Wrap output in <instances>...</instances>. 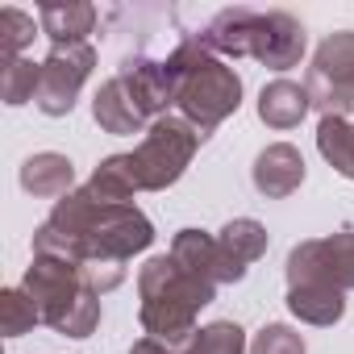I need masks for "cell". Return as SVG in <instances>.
<instances>
[{"instance_id": "1", "label": "cell", "mask_w": 354, "mask_h": 354, "mask_svg": "<svg viewBox=\"0 0 354 354\" xmlns=\"http://www.w3.org/2000/svg\"><path fill=\"white\" fill-rule=\"evenodd\" d=\"M154 242V225L133 205H100L88 188L55 201L50 217L34 230V254L67 259L75 267L92 259L129 263Z\"/></svg>"}, {"instance_id": "2", "label": "cell", "mask_w": 354, "mask_h": 354, "mask_svg": "<svg viewBox=\"0 0 354 354\" xmlns=\"http://www.w3.org/2000/svg\"><path fill=\"white\" fill-rule=\"evenodd\" d=\"M138 296H142V329L162 342V346H180L196 333V313L213 304L217 283H205L201 275L184 271L171 254L150 259L138 271Z\"/></svg>"}, {"instance_id": "3", "label": "cell", "mask_w": 354, "mask_h": 354, "mask_svg": "<svg viewBox=\"0 0 354 354\" xmlns=\"http://www.w3.org/2000/svg\"><path fill=\"white\" fill-rule=\"evenodd\" d=\"M21 288L38 304L42 325H50V329H59L67 337H92L96 333V325H100V296L84 288L75 263L50 259V254H34Z\"/></svg>"}, {"instance_id": "4", "label": "cell", "mask_w": 354, "mask_h": 354, "mask_svg": "<svg viewBox=\"0 0 354 354\" xmlns=\"http://www.w3.org/2000/svg\"><path fill=\"white\" fill-rule=\"evenodd\" d=\"M238 104H242V80H238V71L225 67L217 55H209L205 42L196 38L192 63H188V71H184L180 96H175L180 117H184L201 138H209L230 113H238Z\"/></svg>"}, {"instance_id": "5", "label": "cell", "mask_w": 354, "mask_h": 354, "mask_svg": "<svg viewBox=\"0 0 354 354\" xmlns=\"http://www.w3.org/2000/svg\"><path fill=\"white\" fill-rule=\"evenodd\" d=\"M201 142H205V138H201L180 113H167V117L150 121V129L142 133L138 150L129 154L142 192H162V188H171V184L188 171V162H192V154H196Z\"/></svg>"}, {"instance_id": "6", "label": "cell", "mask_w": 354, "mask_h": 354, "mask_svg": "<svg viewBox=\"0 0 354 354\" xmlns=\"http://www.w3.org/2000/svg\"><path fill=\"white\" fill-rule=\"evenodd\" d=\"M304 88L313 109H321V117L354 113V30H337L317 46Z\"/></svg>"}, {"instance_id": "7", "label": "cell", "mask_w": 354, "mask_h": 354, "mask_svg": "<svg viewBox=\"0 0 354 354\" xmlns=\"http://www.w3.org/2000/svg\"><path fill=\"white\" fill-rule=\"evenodd\" d=\"M288 288L300 283H329L337 292L354 288V230H337L329 238H308L300 246H292L288 254Z\"/></svg>"}, {"instance_id": "8", "label": "cell", "mask_w": 354, "mask_h": 354, "mask_svg": "<svg viewBox=\"0 0 354 354\" xmlns=\"http://www.w3.org/2000/svg\"><path fill=\"white\" fill-rule=\"evenodd\" d=\"M96 67V50L88 42L80 46H55L42 63V80H38V96L34 104L46 113V117H67L80 100V88L88 84Z\"/></svg>"}, {"instance_id": "9", "label": "cell", "mask_w": 354, "mask_h": 354, "mask_svg": "<svg viewBox=\"0 0 354 354\" xmlns=\"http://www.w3.org/2000/svg\"><path fill=\"white\" fill-rule=\"evenodd\" d=\"M250 59H259L271 71H288L304 59V26L292 13H259Z\"/></svg>"}, {"instance_id": "10", "label": "cell", "mask_w": 354, "mask_h": 354, "mask_svg": "<svg viewBox=\"0 0 354 354\" xmlns=\"http://www.w3.org/2000/svg\"><path fill=\"white\" fill-rule=\"evenodd\" d=\"M250 180L267 201H288L300 184H304V158L292 142H271L267 150H259Z\"/></svg>"}, {"instance_id": "11", "label": "cell", "mask_w": 354, "mask_h": 354, "mask_svg": "<svg viewBox=\"0 0 354 354\" xmlns=\"http://www.w3.org/2000/svg\"><path fill=\"white\" fill-rule=\"evenodd\" d=\"M217 250L225 263V283H238V279H246L250 263H259L267 254V230L254 217H234L217 234Z\"/></svg>"}, {"instance_id": "12", "label": "cell", "mask_w": 354, "mask_h": 354, "mask_svg": "<svg viewBox=\"0 0 354 354\" xmlns=\"http://www.w3.org/2000/svg\"><path fill=\"white\" fill-rule=\"evenodd\" d=\"M254 26H259V13L246 9V5H234V9H221L205 34H196L205 42L209 55H225V59H246L250 55V42H254Z\"/></svg>"}, {"instance_id": "13", "label": "cell", "mask_w": 354, "mask_h": 354, "mask_svg": "<svg viewBox=\"0 0 354 354\" xmlns=\"http://www.w3.org/2000/svg\"><path fill=\"white\" fill-rule=\"evenodd\" d=\"M92 117H96V125H100L104 133H142V129H150L146 113L133 104V96H129V88L121 84V75H113V80H104V84L96 88V96H92Z\"/></svg>"}, {"instance_id": "14", "label": "cell", "mask_w": 354, "mask_h": 354, "mask_svg": "<svg viewBox=\"0 0 354 354\" xmlns=\"http://www.w3.org/2000/svg\"><path fill=\"white\" fill-rule=\"evenodd\" d=\"M21 188L42 201H63L67 192H75V167L67 154H55V150L30 154L21 162Z\"/></svg>"}, {"instance_id": "15", "label": "cell", "mask_w": 354, "mask_h": 354, "mask_svg": "<svg viewBox=\"0 0 354 354\" xmlns=\"http://www.w3.org/2000/svg\"><path fill=\"white\" fill-rule=\"evenodd\" d=\"M38 26L55 46H80L96 30V5L88 0H67V5H42Z\"/></svg>"}, {"instance_id": "16", "label": "cell", "mask_w": 354, "mask_h": 354, "mask_svg": "<svg viewBox=\"0 0 354 354\" xmlns=\"http://www.w3.org/2000/svg\"><path fill=\"white\" fill-rule=\"evenodd\" d=\"M171 259L180 263L184 271L201 275L205 283H225V263H221L217 238L205 234V230H180L175 242H171Z\"/></svg>"}, {"instance_id": "17", "label": "cell", "mask_w": 354, "mask_h": 354, "mask_svg": "<svg viewBox=\"0 0 354 354\" xmlns=\"http://www.w3.org/2000/svg\"><path fill=\"white\" fill-rule=\"evenodd\" d=\"M308 109H313L308 88H300V84H292V80H271V84L259 92V117H263V125H271V129H296Z\"/></svg>"}, {"instance_id": "18", "label": "cell", "mask_w": 354, "mask_h": 354, "mask_svg": "<svg viewBox=\"0 0 354 354\" xmlns=\"http://www.w3.org/2000/svg\"><path fill=\"white\" fill-rule=\"evenodd\" d=\"M288 308L304 325H337L346 313V292L329 283H300V288H288Z\"/></svg>"}, {"instance_id": "19", "label": "cell", "mask_w": 354, "mask_h": 354, "mask_svg": "<svg viewBox=\"0 0 354 354\" xmlns=\"http://www.w3.org/2000/svg\"><path fill=\"white\" fill-rule=\"evenodd\" d=\"M100 205H129L133 192H142L138 184V171H133V158L129 154H109L96 171H92V180L84 184Z\"/></svg>"}, {"instance_id": "20", "label": "cell", "mask_w": 354, "mask_h": 354, "mask_svg": "<svg viewBox=\"0 0 354 354\" xmlns=\"http://www.w3.org/2000/svg\"><path fill=\"white\" fill-rule=\"evenodd\" d=\"M317 150H321V158L337 175L354 180V125H350V117H321V125H317Z\"/></svg>"}, {"instance_id": "21", "label": "cell", "mask_w": 354, "mask_h": 354, "mask_svg": "<svg viewBox=\"0 0 354 354\" xmlns=\"http://www.w3.org/2000/svg\"><path fill=\"white\" fill-rule=\"evenodd\" d=\"M38 80H42V63L34 59H5V67H0V96H5L9 109H21L38 96Z\"/></svg>"}, {"instance_id": "22", "label": "cell", "mask_w": 354, "mask_h": 354, "mask_svg": "<svg viewBox=\"0 0 354 354\" xmlns=\"http://www.w3.org/2000/svg\"><path fill=\"white\" fill-rule=\"evenodd\" d=\"M184 354H246V333L234 321H213L184 342Z\"/></svg>"}, {"instance_id": "23", "label": "cell", "mask_w": 354, "mask_h": 354, "mask_svg": "<svg viewBox=\"0 0 354 354\" xmlns=\"http://www.w3.org/2000/svg\"><path fill=\"white\" fill-rule=\"evenodd\" d=\"M38 321H42V313H38V304L26 296V288H9L5 296H0V325H5V337H21V333H30Z\"/></svg>"}, {"instance_id": "24", "label": "cell", "mask_w": 354, "mask_h": 354, "mask_svg": "<svg viewBox=\"0 0 354 354\" xmlns=\"http://www.w3.org/2000/svg\"><path fill=\"white\" fill-rule=\"evenodd\" d=\"M34 42V17L21 9H0V55L5 59H21L26 46Z\"/></svg>"}, {"instance_id": "25", "label": "cell", "mask_w": 354, "mask_h": 354, "mask_svg": "<svg viewBox=\"0 0 354 354\" xmlns=\"http://www.w3.org/2000/svg\"><path fill=\"white\" fill-rule=\"evenodd\" d=\"M250 354H304V337L288 325H263L250 342Z\"/></svg>"}, {"instance_id": "26", "label": "cell", "mask_w": 354, "mask_h": 354, "mask_svg": "<svg viewBox=\"0 0 354 354\" xmlns=\"http://www.w3.org/2000/svg\"><path fill=\"white\" fill-rule=\"evenodd\" d=\"M80 279H84V288H88V292L104 296V292L121 288V279H125V263H113V259H92V263H84V267H80Z\"/></svg>"}, {"instance_id": "27", "label": "cell", "mask_w": 354, "mask_h": 354, "mask_svg": "<svg viewBox=\"0 0 354 354\" xmlns=\"http://www.w3.org/2000/svg\"><path fill=\"white\" fill-rule=\"evenodd\" d=\"M129 354H171V346H162V342H154V337H142V342H133Z\"/></svg>"}]
</instances>
